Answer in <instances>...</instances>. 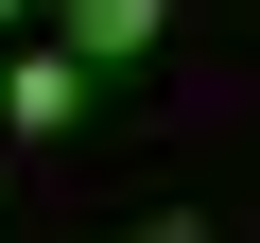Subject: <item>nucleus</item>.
<instances>
[{"instance_id":"obj_1","label":"nucleus","mask_w":260,"mask_h":243,"mask_svg":"<svg viewBox=\"0 0 260 243\" xmlns=\"http://www.w3.org/2000/svg\"><path fill=\"white\" fill-rule=\"evenodd\" d=\"M0 122H18V139H70V122H87V52H70V35L0 52Z\"/></svg>"},{"instance_id":"obj_2","label":"nucleus","mask_w":260,"mask_h":243,"mask_svg":"<svg viewBox=\"0 0 260 243\" xmlns=\"http://www.w3.org/2000/svg\"><path fill=\"white\" fill-rule=\"evenodd\" d=\"M52 35H70L87 70H121V52H156V0H52Z\"/></svg>"},{"instance_id":"obj_3","label":"nucleus","mask_w":260,"mask_h":243,"mask_svg":"<svg viewBox=\"0 0 260 243\" xmlns=\"http://www.w3.org/2000/svg\"><path fill=\"white\" fill-rule=\"evenodd\" d=\"M139 243H208V208H156V226H139Z\"/></svg>"},{"instance_id":"obj_4","label":"nucleus","mask_w":260,"mask_h":243,"mask_svg":"<svg viewBox=\"0 0 260 243\" xmlns=\"http://www.w3.org/2000/svg\"><path fill=\"white\" fill-rule=\"evenodd\" d=\"M18 18H52V0H0V35H18Z\"/></svg>"}]
</instances>
